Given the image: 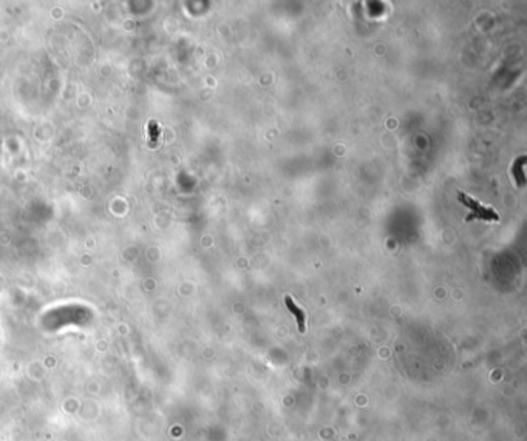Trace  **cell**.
I'll return each instance as SVG.
<instances>
[{
    "instance_id": "6da1fadb",
    "label": "cell",
    "mask_w": 527,
    "mask_h": 441,
    "mask_svg": "<svg viewBox=\"0 0 527 441\" xmlns=\"http://www.w3.org/2000/svg\"><path fill=\"white\" fill-rule=\"evenodd\" d=\"M458 201L464 205V207H467L472 210V213L467 216V219H482V221H500V216L498 213H496L493 209L490 207H485V205H482L481 202L475 201L473 198L467 196L465 193L459 191L458 193Z\"/></svg>"
},
{
    "instance_id": "7a4b0ae2",
    "label": "cell",
    "mask_w": 527,
    "mask_h": 441,
    "mask_svg": "<svg viewBox=\"0 0 527 441\" xmlns=\"http://www.w3.org/2000/svg\"><path fill=\"white\" fill-rule=\"evenodd\" d=\"M285 302H286L288 310H289L294 316H296L300 333H305V330H306V325H305V312H303V310L300 309V307L292 301L291 296H286V298H285Z\"/></svg>"
},
{
    "instance_id": "3957f363",
    "label": "cell",
    "mask_w": 527,
    "mask_h": 441,
    "mask_svg": "<svg viewBox=\"0 0 527 441\" xmlns=\"http://www.w3.org/2000/svg\"><path fill=\"white\" fill-rule=\"evenodd\" d=\"M524 163H526V158L521 156L518 161L513 163V170H512V171H513V176H515L516 181H518V186H520V187L524 186V181H526V179H524V168H523Z\"/></svg>"
}]
</instances>
